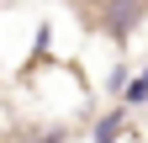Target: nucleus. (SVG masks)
<instances>
[{"label":"nucleus","mask_w":148,"mask_h":143,"mask_svg":"<svg viewBox=\"0 0 148 143\" xmlns=\"http://www.w3.org/2000/svg\"><path fill=\"white\" fill-rule=\"evenodd\" d=\"M116 127H122V117H106V122H101V133H95V143H111V133H116Z\"/></svg>","instance_id":"1"},{"label":"nucleus","mask_w":148,"mask_h":143,"mask_svg":"<svg viewBox=\"0 0 148 143\" xmlns=\"http://www.w3.org/2000/svg\"><path fill=\"white\" fill-rule=\"evenodd\" d=\"M127 96H132V101H143V96H148V74H143V80H138V85H132Z\"/></svg>","instance_id":"2"}]
</instances>
